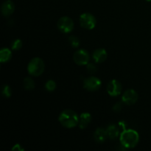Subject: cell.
Listing matches in <instances>:
<instances>
[{
    "mask_svg": "<svg viewBox=\"0 0 151 151\" xmlns=\"http://www.w3.org/2000/svg\"><path fill=\"white\" fill-rule=\"evenodd\" d=\"M122 108V103L119 102V103H116V104L113 106V111L115 112H119L120 111Z\"/></svg>",
    "mask_w": 151,
    "mask_h": 151,
    "instance_id": "22",
    "label": "cell"
},
{
    "mask_svg": "<svg viewBox=\"0 0 151 151\" xmlns=\"http://www.w3.org/2000/svg\"><path fill=\"white\" fill-rule=\"evenodd\" d=\"M108 137L111 139H115L119 135V131L117 126L115 125H110L106 129Z\"/></svg>",
    "mask_w": 151,
    "mask_h": 151,
    "instance_id": "14",
    "label": "cell"
},
{
    "mask_svg": "<svg viewBox=\"0 0 151 151\" xmlns=\"http://www.w3.org/2000/svg\"><path fill=\"white\" fill-rule=\"evenodd\" d=\"M69 44H71L73 48H78L80 45V40L78 39V38H77L76 36H74L72 35L69 38Z\"/></svg>",
    "mask_w": 151,
    "mask_h": 151,
    "instance_id": "18",
    "label": "cell"
},
{
    "mask_svg": "<svg viewBox=\"0 0 151 151\" xmlns=\"http://www.w3.org/2000/svg\"><path fill=\"white\" fill-rule=\"evenodd\" d=\"M101 85V81L97 77H90L83 81V88L90 91H97Z\"/></svg>",
    "mask_w": 151,
    "mask_h": 151,
    "instance_id": "6",
    "label": "cell"
},
{
    "mask_svg": "<svg viewBox=\"0 0 151 151\" xmlns=\"http://www.w3.org/2000/svg\"><path fill=\"white\" fill-rule=\"evenodd\" d=\"M92 58L96 63H103L107 58V52L105 49H97L93 52Z\"/></svg>",
    "mask_w": 151,
    "mask_h": 151,
    "instance_id": "11",
    "label": "cell"
},
{
    "mask_svg": "<svg viewBox=\"0 0 151 151\" xmlns=\"http://www.w3.org/2000/svg\"><path fill=\"white\" fill-rule=\"evenodd\" d=\"M94 139H95V141L97 142L103 143L106 140L108 135L106 130L103 129V128H97V130H96L95 132H94Z\"/></svg>",
    "mask_w": 151,
    "mask_h": 151,
    "instance_id": "13",
    "label": "cell"
},
{
    "mask_svg": "<svg viewBox=\"0 0 151 151\" xmlns=\"http://www.w3.org/2000/svg\"><path fill=\"white\" fill-rule=\"evenodd\" d=\"M12 52L8 48H2L0 51V61L1 63H6L11 59Z\"/></svg>",
    "mask_w": 151,
    "mask_h": 151,
    "instance_id": "15",
    "label": "cell"
},
{
    "mask_svg": "<svg viewBox=\"0 0 151 151\" xmlns=\"http://www.w3.org/2000/svg\"><path fill=\"white\" fill-rule=\"evenodd\" d=\"M80 24L82 27L86 29H92L95 27L97 21L91 13H84L80 16Z\"/></svg>",
    "mask_w": 151,
    "mask_h": 151,
    "instance_id": "4",
    "label": "cell"
},
{
    "mask_svg": "<svg viewBox=\"0 0 151 151\" xmlns=\"http://www.w3.org/2000/svg\"><path fill=\"white\" fill-rule=\"evenodd\" d=\"M122 84L116 80H112L108 84L107 92L111 97H116L119 95L122 92Z\"/></svg>",
    "mask_w": 151,
    "mask_h": 151,
    "instance_id": "8",
    "label": "cell"
},
{
    "mask_svg": "<svg viewBox=\"0 0 151 151\" xmlns=\"http://www.w3.org/2000/svg\"><path fill=\"white\" fill-rule=\"evenodd\" d=\"M122 146L125 148H134L138 145L139 135L133 129H125L119 137Z\"/></svg>",
    "mask_w": 151,
    "mask_h": 151,
    "instance_id": "1",
    "label": "cell"
},
{
    "mask_svg": "<svg viewBox=\"0 0 151 151\" xmlns=\"http://www.w3.org/2000/svg\"><path fill=\"white\" fill-rule=\"evenodd\" d=\"M137 100H138V94L134 89H128L124 92L122 97V103L128 106L134 105V103H137Z\"/></svg>",
    "mask_w": 151,
    "mask_h": 151,
    "instance_id": "9",
    "label": "cell"
},
{
    "mask_svg": "<svg viewBox=\"0 0 151 151\" xmlns=\"http://www.w3.org/2000/svg\"><path fill=\"white\" fill-rule=\"evenodd\" d=\"M74 61L80 66L87 65L90 60L89 53L86 50H80L75 52L73 56Z\"/></svg>",
    "mask_w": 151,
    "mask_h": 151,
    "instance_id": "7",
    "label": "cell"
},
{
    "mask_svg": "<svg viewBox=\"0 0 151 151\" xmlns=\"http://www.w3.org/2000/svg\"><path fill=\"white\" fill-rule=\"evenodd\" d=\"M60 123L66 128H73L79 123V118L75 111L71 109H66L60 114L58 117Z\"/></svg>",
    "mask_w": 151,
    "mask_h": 151,
    "instance_id": "2",
    "label": "cell"
},
{
    "mask_svg": "<svg viewBox=\"0 0 151 151\" xmlns=\"http://www.w3.org/2000/svg\"><path fill=\"white\" fill-rule=\"evenodd\" d=\"M28 73L34 77H38L44 72V63L40 58H34L29 62L27 66Z\"/></svg>",
    "mask_w": 151,
    "mask_h": 151,
    "instance_id": "3",
    "label": "cell"
},
{
    "mask_svg": "<svg viewBox=\"0 0 151 151\" xmlns=\"http://www.w3.org/2000/svg\"><path fill=\"white\" fill-rule=\"evenodd\" d=\"M24 88L26 90H32L35 88V82L31 78H26L24 80Z\"/></svg>",
    "mask_w": 151,
    "mask_h": 151,
    "instance_id": "16",
    "label": "cell"
},
{
    "mask_svg": "<svg viewBox=\"0 0 151 151\" xmlns=\"http://www.w3.org/2000/svg\"><path fill=\"white\" fill-rule=\"evenodd\" d=\"M91 116L89 113L87 112H84V113L81 114L79 118V127L81 129H85L87 128L88 124L91 122Z\"/></svg>",
    "mask_w": 151,
    "mask_h": 151,
    "instance_id": "12",
    "label": "cell"
},
{
    "mask_svg": "<svg viewBox=\"0 0 151 151\" xmlns=\"http://www.w3.org/2000/svg\"><path fill=\"white\" fill-rule=\"evenodd\" d=\"M23 150L24 149H22V147H21V145H16L12 148V150H15V151L16 150L19 151V150Z\"/></svg>",
    "mask_w": 151,
    "mask_h": 151,
    "instance_id": "23",
    "label": "cell"
},
{
    "mask_svg": "<svg viewBox=\"0 0 151 151\" xmlns=\"http://www.w3.org/2000/svg\"><path fill=\"white\" fill-rule=\"evenodd\" d=\"M58 28L63 33H69L74 29V22L72 19L67 16H63L58 21Z\"/></svg>",
    "mask_w": 151,
    "mask_h": 151,
    "instance_id": "5",
    "label": "cell"
},
{
    "mask_svg": "<svg viewBox=\"0 0 151 151\" xmlns=\"http://www.w3.org/2000/svg\"><path fill=\"white\" fill-rule=\"evenodd\" d=\"M1 94L4 97L9 98L12 94V91L10 87L8 85H4L1 88Z\"/></svg>",
    "mask_w": 151,
    "mask_h": 151,
    "instance_id": "17",
    "label": "cell"
},
{
    "mask_svg": "<svg viewBox=\"0 0 151 151\" xmlns=\"http://www.w3.org/2000/svg\"><path fill=\"white\" fill-rule=\"evenodd\" d=\"M15 6L14 4L10 0H7L4 1L1 5V13L5 17H8L14 12Z\"/></svg>",
    "mask_w": 151,
    "mask_h": 151,
    "instance_id": "10",
    "label": "cell"
},
{
    "mask_svg": "<svg viewBox=\"0 0 151 151\" xmlns=\"http://www.w3.org/2000/svg\"><path fill=\"white\" fill-rule=\"evenodd\" d=\"M22 41L20 39H16L12 42L11 48L13 50H19L22 48Z\"/></svg>",
    "mask_w": 151,
    "mask_h": 151,
    "instance_id": "20",
    "label": "cell"
},
{
    "mask_svg": "<svg viewBox=\"0 0 151 151\" xmlns=\"http://www.w3.org/2000/svg\"><path fill=\"white\" fill-rule=\"evenodd\" d=\"M146 1H151V0H146Z\"/></svg>",
    "mask_w": 151,
    "mask_h": 151,
    "instance_id": "24",
    "label": "cell"
},
{
    "mask_svg": "<svg viewBox=\"0 0 151 151\" xmlns=\"http://www.w3.org/2000/svg\"><path fill=\"white\" fill-rule=\"evenodd\" d=\"M87 71L91 74L95 73L96 71H97V66L94 63H88L87 64Z\"/></svg>",
    "mask_w": 151,
    "mask_h": 151,
    "instance_id": "21",
    "label": "cell"
},
{
    "mask_svg": "<svg viewBox=\"0 0 151 151\" xmlns=\"http://www.w3.org/2000/svg\"><path fill=\"white\" fill-rule=\"evenodd\" d=\"M56 88V83L52 80H50L45 84V88L48 91H53Z\"/></svg>",
    "mask_w": 151,
    "mask_h": 151,
    "instance_id": "19",
    "label": "cell"
}]
</instances>
